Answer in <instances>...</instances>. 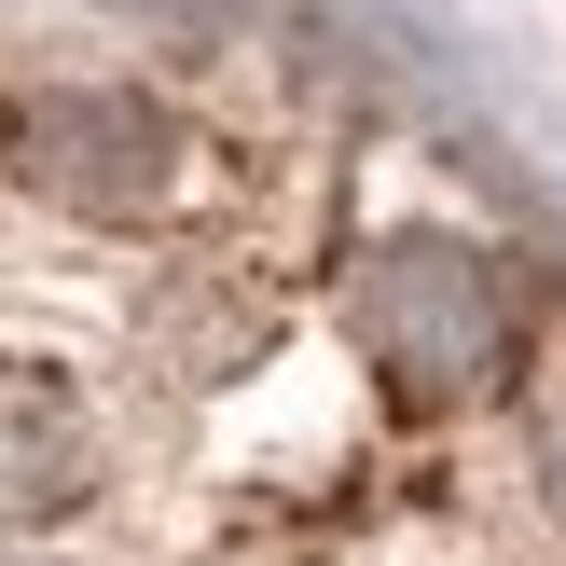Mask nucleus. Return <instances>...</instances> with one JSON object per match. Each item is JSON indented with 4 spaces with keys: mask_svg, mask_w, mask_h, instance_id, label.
<instances>
[{
    "mask_svg": "<svg viewBox=\"0 0 566 566\" xmlns=\"http://www.w3.org/2000/svg\"><path fill=\"white\" fill-rule=\"evenodd\" d=\"M359 346L401 401H484L512 374V276L457 235H401L359 276Z\"/></svg>",
    "mask_w": 566,
    "mask_h": 566,
    "instance_id": "nucleus-1",
    "label": "nucleus"
},
{
    "mask_svg": "<svg viewBox=\"0 0 566 566\" xmlns=\"http://www.w3.org/2000/svg\"><path fill=\"white\" fill-rule=\"evenodd\" d=\"M0 153L70 221H166L180 180H193V138L153 97H125V83H42V97H14L0 111Z\"/></svg>",
    "mask_w": 566,
    "mask_h": 566,
    "instance_id": "nucleus-2",
    "label": "nucleus"
},
{
    "mask_svg": "<svg viewBox=\"0 0 566 566\" xmlns=\"http://www.w3.org/2000/svg\"><path fill=\"white\" fill-rule=\"evenodd\" d=\"M97 484V429L55 359H0V525H55Z\"/></svg>",
    "mask_w": 566,
    "mask_h": 566,
    "instance_id": "nucleus-3",
    "label": "nucleus"
},
{
    "mask_svg": "<svg viewBox=\"0 0 566 566\" xmlns=\"http://www.w3.org/2000/svg\"><path fill=\"white\" fill-rule=\"evenodd\" d=\"M539 484H553V497H566V374H553V387H539Z\"/></svg>",
    "mask_w": 566,
    "mask_h": 566,
    "instance_id": "nucleus-4",
    "label": "nucleus"
},
{
    "mask_svg": "<svg viewBox=\"0 0 566 566\" xmlns=\"http://www.w3.org/2000/svg\"><path fill=\"white\" fill-rule=\"evenodd\" d=\"M0 566H28V553H0Z\"/></svg>",
    "mask_w": 566,
    "mask_h": 566,
    "instance_id": "nucleus-5",
    "label": "nucleus"
}]
</instances>
